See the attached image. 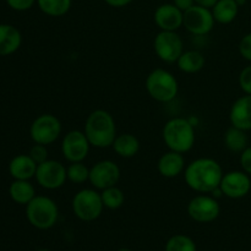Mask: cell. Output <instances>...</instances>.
<instances>
[{
  "instance_id": "6da1fadb",
  "label": "cell",
  "mask_w": 251,
  "mask_h": 251,
  "mask_svg": "<svg viewBox=\"0 0 251 251\" xmlns=\"http://www.w3.org/2000/svg\"><path fill=\"white\" fill-rule=\"evenodd\" d=\"M223 169L212 158H198L189 163L184 171L185 183L191 190L200 194H211L220 188Z\"/></svg>"
},
{
  "instance_id": "7a4b0ae2",
  "label": "cell",
  "mask_w": 251,
  "mask_h": 251,
  "mask_svg": "<svg viewBox=\"0 0 251 251\" xmlns=\"http://www.w3.org/2000/svg\"><path fill=\"white\" fill-rule=\"evenodd\" d=\"M83 132L91 146L97 149L112 147L117 137V125L113 115L104 109H96L87 117Z\"/></svg>"
},
{
  "instance_id": "3957f363",
  "label": "cell",
  "mask_w": 251,
  "mask_h": 251,
  "mask_svg": "<svg viewBox=\"0 0 251 251\" xmlns=\"http://www.w3.org/2000/svg\"><path fill=\"white\" fill-rule=\"evenodd\" d=\"M162 137L169 150L184 154L195 145V127L185 118H172L164 124Z\"/></svg>"
},
{
  "instance_id": "277c9868",
  "label": "cell",
  "mask_w": 251,
  "mask_h": 251,
  "mask_svg": "<svg viewBox=\"0 0 251 251\" xmlns=\"http://www.w3.org/2000/svg\"><path fill=\"white\" fill-rule=\"evenodd\" d=\"M26 217L31 226L37 229H50L58 222V205L48 196L36 195L26 205Z\"/></svg>"
},
{
  "instance_id": "5b68a950",
  "label": "cell",
  "mask_w": 251,
  "mask_h": 251,
  "mask_svg": "<svg viewBox=\"0 0 251 251\" xmlns=\"http://www.w3.org/2000/svg\"><path fill=\"white\" fill-rule=\"evenodd\" d=\"M145 86L151 98L161 103L171 102L179 92L178 80L166 69L152 70L146 77Z\"/></svg>"
},
{
  "instance_id": "8992f818",
  "label": "cell",
  "mask_w": 251,
  "mask_h": 251,
  "mask_svg": "<svg viewBox=\"0 0 251 251\" xmlns=\"http://www.w3.org/2000/svg\"><path fill=\"white\" fill-rule=\"evenodd\" d=\"M71 207L74 215L78 220L83 222H92L100 218L104 205L100 193L95 189H82L74 195Z\"/></svg>"
},
{
  "instance_id": "52a82bcc",
  "label": "cell",
  "mask_w": 251,
  "mask_h": 251,
  "mask_svg": "<svg viewBox=\"0 0 251 251\" xmlns=\"http://www.w3.org/2000/svg\"><path fill=\"white\" fill-rule=\"evenodd\" d=\"M63 131L61 122L53 114H42L33 120L29 127V136L34 144H54Z\"/></svg>"
},
{
  "instance_id": "ba28073f",
  "label": "cell",
  "mask_w": 251,
  "mask_h": 251,
  "mask_svg": "<svg viewBox=\"0 0 251 251\" xmlns=\"http://www.w3.org/2000/svg\"><path fill=\"white\" fill-rule=\"evenodd\" d=\"M215 24L212 11L207 7L195 4L184 11L183 27H185L186 31L194 36H206L212 31Z\"/></svg>"
},
{
  "instance_id": "9c48e42d",
  "label": "cell",
  "mask_w": 251,
  "mask_h": 251,
  "mask_svg": "<svg viewBox=\"0 0 251 251\" xmlns=\"http://www.w3.org/2000/svg\"><path fill=\"white\" fill-rule=\"evenodd\" d=\"M153 48L157 56L167 64L178 61L184 51V43L176 31H161L156 36Z\"/></svg>"
},
{
  "instance_id": "30bf717a",
  "label": "cell",
  "mask_w": 251,
  "mask_h": 251,
  "mask_svg": "<svg viewBox=\"0 0 251 251\" xmlns=\"http://www.w3.org/2000/svg\"><path fill=\"white\" fill-rule=\"evenodd\" d=\"M34 178L38 185L43 189L56 190L64 186L68 180L66 167L55 159H47L43 163L38 164Z\"/></svg>"
},
{
  "instance_id": "8fae6325",
  "label": "cell",
  "mask_w": 251,
  "mask_h": 251,
  "mask_svg": "<svg viewBox=\"0 0 251 251\" xmlns=\"http://www.w3.org/2000/svg\"><path fill=\"white\" fill-rule=\"evenodd\" d=\"M91 144L85 132L80 130H71L61 141V153L70 163L83 162L90 153Z\"/></svg>"
},
{
  "instance_id": "7c38bea8",
  "label": "cell",
  "mask_w": 251,
  "mask_h": 251,
  "mask_svg": "<svg viewBox=\"0 0 251 251\" xmlns=\"http://www.w3.org/2000/svg\"><path fill=\"white\" fill-rule=\"evenodd\" d=\"M188 213L195 222L211 223L220 216L221 206L216 198L201 194L191 199L188 203Z\"/></svg>"
},
{
  "instance_id": "4fadbf2b",
  "label": "cell",
  "mask_w": 251,
  "mask_h": 251,
  "mask_svg": "<svg viewBox=\"0 0 251 251\" xmlns=\"http://www.w3.org/2000/svg\"><path fill=\"white\" fill-rule=\"evenodd\" d=\"M119 166L110 159H104L93 164L90 168V181L92 186L97 190H104V189L115 186L120 180Z\"/></svg>"
},
{
  "instance_id": "5bb4252c",
  "label": "cell",
  "mask_w": 251,
  "mask_h": 251,
  "mask_svg": "<svg viewBox=\"0 0 251 251\" xmlns=\"http://www.w3.org/2000/svg\"><path fill=\"white\" fill-rule=\"evenodd\" d=\"M220 189L222 194L229 199H243L250 193L251 179L244 171H232L223 174Z\"/></svg>"
},
{
  "instance_id": "9a60e30c",
  "label": "cell",
  "mask_w": 251,
  "mask_h": 251,
  "mask_svg": "<svg viewBox=\"0 0 251 251\" xmlns=\"http://www.w3.org/2000/svg\"><path fill=\"white\" fill-rule=\"evenodd\" d=\"M183 15L180 9L172 4H162L156 9L153 20L161 31H178L183 27Z\"/></svg>"
},
{
  "instance_id": "2e32d148",
  "label": "cell",
  "mask_w": 251,
  "mask_h": 251,
  "mask_svg": "<svg viewBox=\"0 0 251 251\" xmlns=\"http://www.w3.org/2000/svg\"><path fill=\"white\" fill-rule=\"evenodd\" d=\"M230 124L235 127L250 131L251 130V95L238 98L229 110Z\"/></svg>"
},
{
  "instance_id": "e0dca14e",
  "label": "cell",
  "mask_w": 251,
  "mask_h": 251,
  "mask_svg": "<svg viewBox=\"0 0 251 251\" xmlns=\"http://www.w3.org/2000/svg\"><path fill=\"white\" fill-rule=\"evenodd\" d=\"M157 169L164 178H176L185 171V158L183 153L169 150L168 152L159 157Z\"/></svg>"
},
{
  "instance_id": "ac0fdd59",
  "label": "cell",
  "mask_w": 251,
  "mask_h": 251,
  "mask_svg": "<svg viewBox=\"0 0 251 251\" xmlns=\"http://www.w3.org/2000/svg\"><path fill=\"white\" fill-rule=\"evenodd\" d=\"M38 164L29 157V154H17L10 161L9 173L17 180H29L34 178Z\"/></svg>"
},
{
  "instance_id": "d6986e66",
  "label": "cell",
  "mask_w": 251,
  "mask_h": 251,
  "mask_svg": "<svg viewBox=\"0 0 251 251\" xmlns=\"http://www.w3.org/2000/svg\"><path fill=\"white\" fill-rule=\"evenodd\" d=\"M22 43L21 32L12 25L0 24V56L11 55Z\"/></svg>"
},
{
  "instance_id": "ffe728a7",
  "label": "cell",
  "mask_w": 251,
  "mask_h": 251,
  "mask_svg": "<svg viewBox=\"0 0 251 251\" xmlns=\"http://www.w3.org/2000/svg\"><path fill=\"white\" fill-rule=\"evenodd\" d=\"M239 5L235 0H218L215 6L211 9L215 21L218 24L228 25L232 24L238 16Z\"/></svg>"
},
{
  "instance_id": "44dd1931",
  "label": "cell",
  "mask_w": 251,
  "mask_h": 251,
  "mask_svg": "<svg viewBox=\"0 0 251 251\" xmlns=\"http://www.w3.org/2000/svg\"><path fill=\"white\" fill-rule=\"evenodd\" d=\"M112 147L118 156L123 157V158H132L139 152L140 141L132 134L117 135Z\"/></svg>"
},
{
  "instance_id": "7402d4cb",
  "label": "cell",
  "mask_w": 251,
  "mask_h": 251,
  "mask_svg": "<svg viewBox=\"0 0 251 251\" xmlns=\"http://www.w3.org/2000/svg\"><path fill=\"white\" fill-rule=\"evenodd\" d=\"M9 195L14 202L26 206L36 196V190L29 180L14 179V181L9 186Z\"/></svg>"
},
{
  "instance_id": "603a6c76",
  "label": "cell",
  "mask_w": 251,
  "mask_h": 251,
  "mask_svg": "<svg viewBox=\"0 0 251 251\" xmlns=\"http://www.w3.org/2000/svg\"><path fill=\"white\" fill-rule=\"evenodd\" d=\"M206 59L203 54L199 50H185L178 59L179 70L185 74H196L205 66Z\"/></svg>"
},
{
  "instance_id": "cb8c5ba5",
  "label": "cell",
  "mask_w": 251,
  "mask_h": 251,
  "mask_svg": "<svg viewBox=\"0 0 251 251\" xmlns=\"http://www.w3.org/2000/svg\"><path fill=\"white\" fill-rule=\"evenodd\" d=\"M225 145L228 151L240 154L249 145L247 131L232 125L225 134Z\"/></svg>"
},
{
  "instance_id": "d4e9b609",
  "label": "cell",
  "mask_w": 251,
  "mask_h": 251,
  "mask_svg": "<svg viewBox=\"0 0 251 251\" xmlns=\"http://www.w3.org/2000/svg\"><path fill=\"white\" fill-rule=\"evenodd\" d=\"M39 10L51 17H60L68 14L73 0H37Z\"/></svg>"
},
{
  "instance_id": "484cf974",
  "label": "cell",
  "mask_w": 251,
  "mask_h": 251,
  "mask_svg": "<svg viewBox=\"0 0 251 251\" xmlns=\"http://www.w3.org/2000/svg\"><path fill=\"white\" fill-rule=\"evenodd\" d=\"M102 196V201L104 207L109 208V210H118L122 207L125 202V194L120 188L115 186H110V188L104 189L100 193Z\"/></svg>"
},
{
  "instance_id": "4316f807",
  "label": "cell",
  "mask_w": 251,
  "mask_h": 251,
  "mask_svg": "<svg viewBox=\"0 0 251 251\" xmlns=\"http://www.w3.org/2000/svg\"><path fill=\"white\" fill-rule=\"evenodd\" d=\"M68 180L74 184H83L90 179V168L83 162H75L70 163L66 168Z\"/></svg>"
},
{
  "instance_id": "83f0119b",
  "label": "cell",
  "mask_w": 251,
  "mask_h": 251,
  "mask_svg": "<svg viewBox=\"0 0 251 251\" xmlns=\"http://www.w3.org/2000/svg\"><path fill=\"white\" fill-rule=\"evenodd\" d=\"M166 251H196V244L188 235L176 234L167 242Z\"/></svg>"
},
{
  "instance_id": "f1b7e54d",
  "label": "cell",
  "mask_w": 251,
  "mask_h": 251,
  "mask_svg": "<svg viewBox=\"0 0 251 251\" xmlns=\"http://www.w3.org/2000/svg\"><path fill=\"white\" fill-rule=\"evenodd\" d=\"M29 157L36 162L37 164H41L43 162H46L48 158V149H47L46 145H41V144H36L34 146L31 147L28 152Z\"/></svg>"
},
{
  "instance_id": "f546056e",
  "label": "cell",
  "mask_w": 251,
  "mask_h": 251,
  "mask_svg": "<svg viewBox=\"0 0 251 251\" xmlns=\"http://www.w3.org/2000/svg\"><path fill=\"white\" fill-rule=\"evenodd\" d=\"M239 86L245 95H251V65L245 66L239 74Z\"/></svg>"
},
{
  "instance_id": "4dcf8cb0",
  "label": "cell",
  "mask_w": 251,
  "mask_h": 251,
  "mask_svg": "<svg viewBox=\"0 0 251 251\" xmlns=\"http://www.w3.org/2000/svg\"><path fill=\"white\" fill-rule=\"evenodd\" d=\"M239 53L245 60L251 63V32L245 34L239 42Z\"/></svg>"
},
{
  "instance_id": "1f68e13d",
  "label": "cell",
  "mask_w": 251,
  "mask_h": 251,
  "mask_svg": "<svg viewBox=\"0 0 251 251\" xmlns=\"http://www.w3.org/2000/svg\"><path fill=\"white\" fill-rule=\"evenodd\" d=\"M36 2L37 0H6L7 6L15 11H26L31 9Z\"/></svg>"
},
{
  "instance_id": "d6a6232c",
  "label": "cell",
  "mask_w": 251,
  "mask_h": 251,
  "mask_svg": "<svg viewBox=\"0 0 251 251\" xmlns=\"http://www.w3.org/2000/svg\"><path fill=\"white\" fill-rule=\"evenodd\" d=\"M240 166L245 173L251 176V146H248L240 153Z\"/></svg>"
},
{
  "instance_id": "836d02e7",
  "label": "cell",
  "mask_w": 251,
  "mask_h": 251,
  "mask_svg": "<svg viewBox=\"0 0 251 251\" xmlns=\"http://www.w3.org/2000/svg\"><path fill=\"white\" fill-rule=\"evenodd\" d=\"M173 4L184 12L195 5V0H173Z\"/></svg>"
},
{
  "instance_id": "e575fe53",
  "label": "cell",
  "mask_w": 251,
  "mask_h": 251,
  "mask_svg": "<svg viewBox=\"0 0 251 251\" xmlns=\"http://www.w3.org/2000/svg\"><path fill=\"white\" fill-rule=\"evenodd\" d=\"M103 1L112 7H124L129 5L132 0H103Z\"/></svg>"
},
{
  "instance_id": "d590c367",
  "label": "cell",
  "mask_w": 251,
  "mask_h": 251,
  "mask_svg": "<svg viewBox=\"0 0 251 251\" xmlns=\"http://www.w3.org/2000/svg\"><path fill=\"white\" fill-rule=\"evenodd\" d=\"M217 1L218 0H195V4L203 7H207V9H212Z\"/></svg>"
},
{
  "instance_id": "8d00e7d4",
  "label": "cell",
  "mask_w": 251,
  "mask_h": 251,
  "mask_svg": "<svg viewBox=\"0 0 251 251\" xmlns=\"http://www.w3.org/2000/svg\"><path fill=\"white\" fill-rule=\"evenodd\" d=\"M235 1L238 2V5H239V6H243V5L247 2V0H235Z\"/></svg>"
},
{
  "instance_id": "74e56055",
  "label": "cell",
  "mask_w": 251,
  "mask_h": 251,
  "mask_svg": "<svg viewBox=\"0 0 251 251\" xmlns=\"http://www.w3.org/2000/svg\"><path fill=\"white\" fill-rule=\"evenodd\" d=\"M118 251H132V250L127 249V248H122V249H119Z\"/></svg>"
},
{
  "instance_id": "f35d334b",
  "label": "cell",
  "mask_w": 251,
  "mask_h": 251,
  "mask_svg": "<svg viewBox=\"0 0 251 251\" xmlns=\"http://www.w3.org/2000/svg\"><path fill=\"white\" fill-rule=\"evenodd\" d=\"M37 251H50V250H48V249H38Z\"/></svg>"
}]
</instances>
